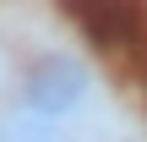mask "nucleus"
I'll list each match as a JSON object with an SVG mask.
<instances>
[{"label": "nucleus", "mask_w": 147, "mask_h": 142, "mask_svg": "<svg viewBox=\"0 0 147 142\" xmlns=\"http://www.w3.org/2000/svg\"><path fill=\"white\" fill-rule=\"evenodd\" d=\"M0 142H60L55 137V120H44V115H5L0 120Z\"/></svg>", "instance_id": "3"}, {"label": "nucleus", "mask_w": 147, "mask_h": 142, "mask_svg": "<svg viewBox=\"0 0 147 142\" xmlns=\"http://www.w3.org/2000/svg\"><path fill=\"white\" fill-rule=\"evenodd\" d=\"M87 99V71L71 60V55H38L22 77V104L27 115H44V120H60L71 115L76 104Z\"/></svg>", "instance_id": "1"}, {"label": "nucleus", "mask_w": 147, "mask_h": 142, "mask_svg": "<svg viewBox=\"0 0 147 142\" xmlns=\"http://www.w3.org/2000/svg\"><path fill=\"white\" fill-rule=\"evenodd\" d=\"M76 27L98 44V49H136L147 44V11L136 5H71Z\"/></svg>", "instance_id": "2"}]
</instances>
